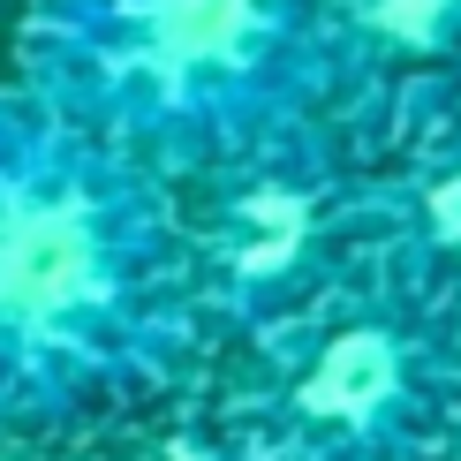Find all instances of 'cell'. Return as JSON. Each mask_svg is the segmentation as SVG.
<instances>
[{
  "mask_svg": "<svg viewBox=\"0 0 461 461\" xmlns=\"http://www.w3.org/2000/svg\"><path fill=\"white\" fill-rule=\"evenodd\" d=\"M106 287V220L76 182L0 189V325L38 333L91 311Z\"/></svg>",
  "mask_w": 461,
  "mask_h": 461,
  "instance_id": "obj_1",
  "label": "cell"
},
{
  "mask_svg": "<svg viewBox=\"0 0 461 461\" xmlns=\"http://www.w3.org/2000/svg\"><path fill=\"white\" fill-rule=\"evenodd\" d=\"M129 31H137V61L159 84H189V76L235 68L249 53L258 0H137Z\"/></svg>",
  "mask_w": 461,
  "mask_h": 461,
  "instance_id": "obj_2",
  "label": "cell"
},
{
  "mask_svg": "<svg viewBox=\"0 0 461 461\" xmlns=\"http://www.w3.org/2000/svg\"><path fill=\"white\" fill-rule=\"evenodd\" d=\"M401 386V348L386 333H371V325H356V333H340L333 348L311 363V378H303V409L311 416H333V424H363V416H378Z\"/></svg>",
  "mask_w": 461,
  "mask_h": 461,
  "instance_id": "obj_3",
  "label": "cell"
},
{
  "mask_svg": "<svg viewBox=\"0 0 461 461\" xmlns=\"http://www.w3.org/2000/svg\"><path fill=\"white\" fill-rule=\"evenodd\" d=\"M303 235H311V212H303V197H287V189H265V197H249V204H242L235 265H242V273H280V265L303 249Z\"/></svg>",
  "mask_w": 461,
  "mask_h": 461,
  "instance_id": "obj_4",
  "label": "cell"
},
{
  "mask_svg": "<svg viewBox=\"0 0 461 461\" xmlns=\"http://www.w3.org/2000/svg\"><path fill=\"white\" fill-rule=\"evenodd\" d=\"M447 8H454V0H356V15L378 38H393V46H424V38H438Z\"/></svg>",
  "mask_w": 461,
  "mask_h": 461,
  "instance_id": "obj_5",
  "label": "cell"
},
{
  "mask_svg": "<svg viewBox=\"0 0 461 461\" xmlns=\"http://www.w3.org/2000/svg\"><path fill=\"white\" fill-rule=\"evenodd\" d=\"M431 235L461 249V175H447V182L431 189Z\"/></svg>",
  "mask_w": 461,
  "mask_h": 461,
  "instance_id": "obj_6",
  "label": "cell"
}]
</instances>
